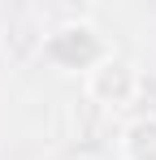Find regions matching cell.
I'll use <instances>...</instances> for the list:
<instances>
[{
  "instance_id": "1",
  "label": "cell",
  "mask_w": 156,
  "mask_h": 160,
  "mask_svg": "<svg viewBox=\"0 0 156 160\" xmlns=\"http://www.w3.org/2000/svg\"><path fill=\"white\" fill-rule=\"evenodd\" d=\"M134 152H139V160H156V126L134 130Z\"/></svg>"
}]
</instances>
